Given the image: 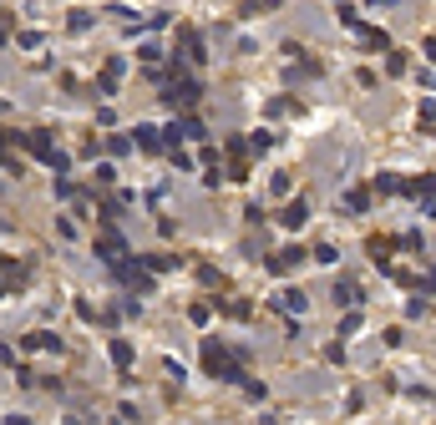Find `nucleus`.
Returning <instances> with one entry per match:
<instances>
[{"label": "nucleus", "mask_w": 436, "mask_h": 425, "mask_svg": "<svg viewBox=\"0 0 436 425\" xmlns=\"http://www.w3.org/2000/svg\"><path fill=\"white\" fill-rule=\"evenodd\" d=\"M203 370L213 380H249L243 375V355H234L223 339H203Z\"/></svg>", "instance_id": "f257e3e1"}, {"label": "nucleus", "mask_w": 436, "mask_h": 425, "mask_svg": "<svg viewBox=\"0 0 436 425\" xmlns=\"http://www.w3.org/2000/svg\"><path fill=\"white\" fill-rule=\"evenodd\" d=\"M198 96H203V86L193 81V76H183V66H173L168 81H162V101H168L173 112H193Z\"/></svg>", "instance_id": "f03ea898"}, {"label": "nucleus", "mask_w": 436, "mask_h": 425, "mask_svg": "<svg viewBox=\"0 0 436 425\" xmlns=\"http://www.w3.org/2000/svg\"><path fill=\"white\" fill-rule=\"evenodd\" d=\"M21 147L31 152L36 162H46V167H51V172H56V177H61V172H66V167H71V157H66V152L56 147V142H51V132H25V137H21Z\"/></svg>", "instance_id": "7ed1b4c3"}, {"label": "nucleus", "mask_w": 436, "mask_h": 425, "mask_svg": "<svg viewBox=\"0 0 436 425\" xmlns=\"http://www.w3.org/2000/svg\"><path fill=\"white\" fill-rule=\"evenodd\" d=\"M112 274H117V283H122V289H132V294H152V279H158V274H147V268H143V259H117V263H112Z\"/></svg>", "instance_id": "20e7f679"}, {"label": "nucleus", "mask_w": 436, "mask_h": 425, "mask_svg": "<svg viewBox=\"0 0 436 425\" xmlns=\"http://www.w3.org/2000/svg\"><path fill=\"white\" fill-rule=\"evenodd\" d=\"M223 152H228V177H234V183H243V177H249V157H254L249 137H228Z\"/></svg>", "instance_id": "39448f33"}, {"label": "nucleus", "mask_w": 436, "mask_h": 425, "mask_svg": "<svg viewBox=\"0 0 436 425\" xmlns=\"http://www.w3.org/2000/svg\"><path fill=\"white\" fill-rule=\"evenodd\" d=\"M97 259L107 263V268L117 263V259H127V238H122L112 223H101V233H97Z\"/></svg>", "instance_id": "423d86ee"}, {"label": "nucleus", "mask_w": 436, "mask_h": 425, "mask_svg": "<svg viewBox=\"0 0 436 425\" xmlns=\"http://www.w3.org/2000/svg\"><path fill=\"white\" fill-rule=\"evenodd\" d=\"M178 46H183V56L193 61V66H203V61H208V46H203V31H193V25H178Z\"/></svg>", "instance_id": "0eeeda50"}, {"label": "nucleus", "mask_w": 436, "mask_h": 425, "mask_svg": "<svg viewBox=\"0 0 436 425\" xmlns=\"http://www.w3.org/2000/svg\"><path fill=\"white\" fill-rule=\"evenodd\" d=\"M406 198H421L426 208H436V172H421V177H406Z\"/></svg>", "instance_id": "6e6552de"}, {"label": "nucleus", "mask_w": 436, "mask_h": 425, "mask_svg": "<svg viewBox=\"0 0 436 425\" xmlns=\"http://www.w3.org/2000/svg\"><path fill=\"white\" fill-rule=\"evenodd\" d=\"M304 259H310L304 248H279V253H269V274H279V279H284V274H294V268H300Z\"/></svg>", "instance_id": "1a4fd4ad"}, {"label": "nucleus", "mask_w": 436, "mask_h": 425, "mask_svg": "<svg viewBox=\"0 0 436 425\" xmlns=\"http://www.w3.org/2000/svg\"><path fill=\"white\" fill-rule=\"evenodd\" d=\"M396 248H401V238H370V243H365V253H370V259H376L380 268L391 263V253H396Z\"/></svg>", "instance_id": "9d476101"}, {"label": "nucleus", "mask_w": 436, "mask_h": 425, "mask_svg": "<svg viewBox=\"0 0 436 425\" xmlns=\"http://www.w3.org/2000/svg\"><path fill=\"white\" fill-rule=\"evenodd\" d=\"M117 81H122V61H107V66H101V76H97V92L112 96V92H117Z\"/></svg>", "instance_id": "9b49d317"}, {"label": "nucleus", "mask_w": 436, "mask_h": 425, "mask_svg": "<svg viewBox=\"0 0 436 425\" xmlns=\"http://www.w3.org/2000/svg\"><path fill=\"white\" fill-rule=\"evenodd\" d=\"M107 355H112V365H117L122 375H132V344H127V339H112Z\"/></svg>", "instance_id": "f8f14e48"}, {"label": "nucleus", "mask_w": 436, "mask_h": 425, "mask_svg": "<svg viewBox=\"0 0 436 425\" xmlns=\"http://www.w3.org/2000/svg\"><path fill=\"white\" fill-rule=\"evenodd\" d=\"M304 218H310V203H304V198H294L289 208L279 213V223H284V228H304Z\"/></svg>", "instance_id": "ddd939ff"}, {"label": "nucleus", "mask_w": 436, "mask_h": 425, "mask_svg": "<svg viewBox=\"0 0 436 425\" xmlns=\"http://www.w3.org/2000/svg\"><path fill=\"white\" fill-rule=\"evenodd\" d=\"M335 304L355 309V304H361V283H355V279H340V283H335Z\"/></svg>", "instance_id": "4468645a"}, {"label": "nucleus", "mask_w": 436, "mask_h": 425, "mask_svg": "<svg viewBox=\"0 0 436 425\" xmlns=\"http://www.w3.org/2000/svg\"><path fill=\"white\" fill-rule=\"evenodd\" d=\"M25 350H61V339H56V334H51V329H36V334H25Z\"/></svg>", "instance_id": "2eb2a0df"}, {"label": "nucleus", "mask_w": 436, "mask_h": 425, "mask_svg": "<svg viewBox=\"0 0 436 425\" xmlns=\"http://www.w3.org/2000/svg\"><path fill=\"white\" fill-rule=\"evenodd\" d=\"M137 147H143V152H162V132H158V127H137Z\"/></svg>", "instance_id": "dca6fc26"}, {"label": "nucleus", "mask_w": 436, "mask_h": 425, "mask_svg": "<svg viewBox=\"0 0 436 425\" xmlns=\"http://www.w3.org/2000/svg\"><path fill=\"white\" fill-rule=\"evenodd\" d=\"M370 188H376L380 198H391V192H401V188H406V177H396V172H380V177H376Z\"/></svg>", "instance_id": "f3484780"}, {"label": "nucleus", "mask_w": 436, "mask_h": 425, "mask_svg": "<svg viewBox=\"0 0 436 425\" xmlns=\"http://www.w3.org/2000/svg\"><path fill=\"white\" fill-rule=\"evenodd\" d=\"M274 304L284 309V314H304V294H300V289H284V294H279Z\"/></svg>", "instance_id": "a211bd4d"}, {"label": "nucleus", "mask_w": 436, "mask_h": 425, "mask_svg": "<svg viewBox=\"0 0 436 425\" xmlns=\"http://www.w3.org/2000/svg\"><path fill=\"white\" fill-rule=\"evenodd\" d=\"M345 208H350V213H365L370 208V192L365 188H350V192H345Z\"/></svg>", "instance_id": "6ab92c4d"}, {"label": "nucleus", "mask_w": 436, "mask_h": 425, "mask_svg": "<svg viewBox=\"0 0 436 425\" xmlns=\"http://www.w3.org/2000/svg\"><path fill=\"white\" fill-rule=\"evenodd\" d=\"M16 142H21V137H16ZM16 142H10V132H0V162L21 172V162H16Z\"/></svg>", "instance_id": "aec40b11"}, {"label": "nucleus", "mask_w": 436, "mask_h": 425, "mask_svg": "<svg viewBox=\"0 0 436 425\" xmlns=\"http://www.w3.org/2000/svg\"><path fill=\"white\" fill-rule=\"evenodd\" d=\"M173 263H178V259H168V253H147V259H143V268H147V274H168Z\"/></svg>", "instance_id": "412c9836"}, {"label": "nucleus", "mask_w": 436, "mask_h": 425, "mask_svg": "<svg viewBox=\"0 0 436 425\" xmlns=\"http://www.w3.org/2000/svg\"><path fill=\"white\" fill-rule=\"evenodd\" d=\"M361 41H365V46H376V51H386V46H391V36H386V31H370V25H361Z\"/></svg>", "instance_id": "4be33fe9"}, {"label": "nucleus", "mask_w": 436, "mask_h": 425, "mask_svg": "<svg viewBox=\"0 0 436 425\" xmlns=\"http://www.w3.org/2000/svg\"><path fill=\"white\" fill-rule=\"evenodd\" d=\"M107 152H112V157H127V152H132V137H107Z\"/></svg>", "instance_id": "5701e85b"}, {"label": "nucleus", "mask_w": 436, "mask_h": 425, "mask_svg": "<svg viewBox=\"0 0 436 425\" xmlns=\"http://www.w3.org/2000/svg\"><path fill=\"white\" fill-rule=\"evenodd\" d=\"M218 309H223V314H234V319H249V304H243V299H223Z\"/></svg>", "instance_id": "b1692460"}, {"label": "nucleus", "mask_w": 436, "mask_h": 425, "mask_svg": "<svg viewBox=\"0 0 436 425\" xmlns=\"http://www.w3.org/2000/svg\"><path fill=\"white\" fill-rule=\"evenodd\" d=\"M310 259H315V263H340V253H335V248H330V243H319V248L310 253Z\"/></svg>", "instance_id": "393cba45"}, {"label": "nucleus", "mask_w": 436, "mask_h": 425, "mask_svg": "<svg viewBox=\"0 0 436 425\" xmlns=\"http://www.w3.org/2000/svg\"><path fill=\"white\" fill-rule=\"evenodd\" d=\"M249 147L254 152H269V147H274V137H269V132H249Z\"/></svg>", "instance_id": "a878e982"}, {"label": "nucleus", "mask_w": 436, "mask_h": 425, "mask_svg": "<svg viewBox=\"0 0 436 425\" xmlns=\"http://www.w3.org/2000/svg\"><path fill=\"white\" fill-rule=\"evenodd\" d=\"M178 127H183V137H208V132H203V122H198V117H183Z\"/></svg>", "instance_id": "bb28decb"}, {"label": "nucleus", "mask_w": 436, "mask_h": 425, "mask_svg": "<svg viewBox=\"0 0 436 425\" xmlns=\"http://www.w3.org/2000/svg\"><path fill=\"white\" fill-rule=\"evenodd\" d=\"M340 21L350 25V31H361V16H355V5H345V0H340Z\"/></svg>", "instance_id": "cd10ccee"}, {"label": "nucleus", "mask_w": 436, "mask_h": 425, "mask_svg": "<svg viewBox=\"0 0 436 425\" xmlns=\"http://www.w3.org/2000/svg\"><path fill=\"white\" fill-rule=\"evenodd\" d=\"M92 25V10H71V31H86Z\"/></svg>", "instance_id": "c85d7f7f"}, {"label": "nucleus", "mask_w": 436, "mask_h": 425, "mask_svg": "<svg viewBox=\"0 0 436 425\" xmlns=\"http://www.w3.org/2000/svg\"><path fill=\"white\" fill-rule=\"evenodd\" d=\"M208 314H213L208 304H193V309H188V319H193V324H208Z\"/></svg>", "instance_id": "c756f323"}, {"label": "nucleus", "mask_w": 436, "mask_h": 425, "mask_svg": "<svg viewBox=\"0 0 436 425\" xmlns=\"http://www.w3.org/2000/svg\"><path fill=\"white\" fill-rule=\"evenodd\" d=\"M259 5H279V0H259Z\"/></svg>", "instance_id": "7c9ffc66"}, {"label": "nucleus", "mask_w": 436, "mask_h": 425, "mask_svg": "<svg viewBox=\"0 0 436 425\" xmlns=\"http://www.w3.org/2000/svg\"><path fill=\"white\" fill-rule=\"evenodd\" d=\"M376 5H391V0H376Z\"/></svg>", "instance_id": "2f4dec72"}, {"label": "nucleus", "mask_w": 436, "mask_h": 425, "mask_svg": "<svg viewBox=\"0 0 436 425\" xmlns=\"http://www.w3.org/2000/svg\"><path fill=\"white\" fill-rule=\"evenodd\" d=\"M0 46H5V31H0Z\"/></svg>", "instance_id": "473e14b6"}]
</instances>
